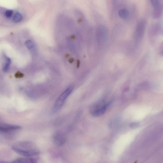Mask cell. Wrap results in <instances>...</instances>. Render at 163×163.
Listing matches in <instances>:
<instances>
[{
	"mask_svg": "<svg viewBox=\"0 0 163 163\" xmlns=\"http://www.w3.org/2000/svg\"><path fill=\"white\" fill-rule=\"evenodd\" d=\"M12 149L15 152L24 157H31L40 154L36 145L30 141H23L16 142L12 145Z\"/></svg>",
	"mask_w": 163,
	"mask_h": 163,
	"instance_id": "cell-1",
	"label": "cell"
},
{
	"mask_svg": "<svg viewBox=\"0 0 163 163\" xmlns=\"http://www.w3.org/2000/svg\"><path fill=\"white\" fill-rule=\"evenodd\" d=\"M74 87H69L65 90L59 96L54 106L52 109V113H56L58 112L62 107L67 97L72 92Z\"/></svg>",
	"mask_w": 163,
	"mask_h": 163,
	"instance_id": "cell-2",
	"label": "cell"
},
{
	"mask_svg": "<svg viewBox=\"0 0 163 163\" xmlns=\"http://www.w3.org/2000/svg\"><path fill=\"white\" fill-rule=\"evenodd\" d=\"M111 101L105 103L103 101H101L94 105L91 108L90 111L92 115L94 117L100 116L105 113Z\"/></svg>",
	"mask_w": 163,
	"mask_h": 163,
	"instance_id": "cell-3",
	"label": "cell"
},
{
	"mask_svg": "<svg viewBox=\"0 0 163 163\" xmlns=\"http://www.w3.org/2000/svg\"><path fill=\"white\" fill-rule=\"evenodd\" d=\"M53 139L55 144L59 146H63L66 141L64 134L60 131H57L54 134Z\"/></svg>",
	"mask_w": 163,
	"mask_h": 163,
	"instance_id": "cell-4",
	"label": "cell"
},
{
	"mask_svg": "<svg viewBox=\"0 0 163 163\" xmlns=\"http://www.w3.org/2000/svg\"><path fill=\"white\" fill-rule=\"evenodd\" d=\"M21 128L19 125L6 123L3 122L0 124V131L3 132L15 131Z\"/></svg>",
	"mask_w": 163,
	"mask_h": 163,
	"instance_id": "cell-5",
	"label": "cell"
},
{
	"mask_svg": "<svg viewBox=\"0 0 163 163\" xmlns=\"http://www.w3.org/2000/svg\"><path fill=\"white\" fill-rule=\"evenodd\" d=\"M12 162V163H36V160L35 159L31 157H19L16 159Z\"/></svg>",
	"mask_w": 163,
	"mask_h": 163,
	"instance_id": "cell-6",
	"label": "cell"
},
{
	"mask_svg": "<svg viewBox=\"0 0 163 163\" xmlns=\"http://www.w3.org/2000/svg\"><path fill=\"white\" fill-rule=\"evenodd\" d=\"M119 15L120 17L122 19H127L129 15L128 11L125 9H121L119 11Z\"/></svg>",
	"mask_w": 163,
	"mask_h": 163,
	"instance_id": "cell-7",
	"label": "cell"
},
{
	"mask_svg": "<svg viewBox=\"0 0 163 163\" xmlns=\"http://www.w3.org/2000/svg\"><path fill=\"white\" fill-rule=\"evenodd\" d=\"M144 29V24L143 23L140 24V25H138V27L136 32V36L138 39V38H141L142 34H143Z\"/></svg>",
	"mask_w": 163,
	"mask_h": 163,
	"instance_id": "cell-8",
	"label": "cell"
},
{
	"mask_svg": "<svg viewBox=\"0 0 163 163\" xmlns=\"http://www.w3.org/2000/svg\"><path fill=\"white\" fill-rule=\"evenodd\" d=\"M6 64L4 66L3 70V71L5 72H7L9 70L10 65L11 63V60L9 58H6Z\"/></svg>",
	"mask_w": 163,
	"mask_h": 163,
	"instance_id": "cell-9",
	"label": "cell"
},
{
	"mask_svg": "<svg viewBox=\"0 0 163 163\" xmlns=\"http://www.w3.org/2000/svg\"><path fill=\"white\" fill-rule=\"evenodd\" d=\"M22 19V15L19 12H17L16 13L13 18L14 21L15 23H18L20 22Z\"/></svg>",
	"mask_w": 163,
	"mask_h": 163,
	"instance_id": "cell-10",
	"label": "cell"
},
{
	"mask_svg": "<svg viewBox=\"0 0 163 163\" xmlns=\"http://www.w3.org/2000/svg\"><path fill=\"white\" fill-rule=\"evenodd\" d=\"M25 45L29 50H31L34 47V44L33 42L30 40H28L25 43Z\"/></svg>",
	"mask_w": 163,
	"mask_h": 163,
	"instance_id": "cell-11",
	"label": "cell"
},
{
	"mask_svg": "<svg viewBox=\"0 0 163 163\" xmlns=\"http://www.w3.org/2000/svg\"><path fill=\"white\" fill-rule=\"evenodd\" d=\"M152 4L155 9H157L159 6V0H151Z\"/></svg>",
	"mask_w": 163,
	"mask_h": 163,
	"instance_id": "cell-12",
	"label": "cell"
},
{
	"mask_svg": "<svg viewBox=\"0 0 163 163\" xmlns=\"http://www.w3.org/2000/svg\"><path fill=\"white\" fill-rule=\"evenodd\" d=\"M13 13V12L12 10H7L5 13V15L7 18H10L11 17Z\"/></svg>",
	"mask_w": 163,
	"mask_h": 163,
	"instance_id": "cell-13",
	"label": "cell"
},
{
	"mask_svg": "<svg viewBox=\"0 0 163 163\" xmlns=\"http://www.w3.org/2000/svg\"><path fill=\"white\" fill-rule=\"evenodd\" d=\"M138 125H139V124L137 122H133V123H130L129 124L130 127L132 128H137Z\"/></svg>",
	"mask_w": 163,
	"mask_h": 163,
	"instance_id": "cell-14",
	"label": "cell"
},
{
	"mask_svg": "<svg viewBox=\"0 0 163 163\" xmlns=\"http://www.w3.org/2000/svg\"><path fill=\"white\" fill-rule=\"evenodd\" d=\"M15 76L17 78H21L23 77V75L22 73L18 72L16 73Z\"/></svg>",
	"mask_w": 163,
	"mask_h": 163,
	"instance_id": "cell-15",
	"label": "cell"
},
{
	"mask_svg": "<svg viewBox=\"0 0 163 163\" xmlns=\"http://www.w3.org/2000/svg\"><path fill=\"white\" fill-rule=\"evenodd\" d=\"M3 122L2 120L0 118V124H1L2 122Z\"/></svg>",
	"mask_w": 163,
	"mask_h": 163,
	"instance_id": "cell-16",
	"label": "cell"
}]
</instances>
